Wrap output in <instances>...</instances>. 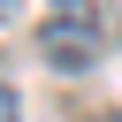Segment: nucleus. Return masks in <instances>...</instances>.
I'll return each instance as SVG.
<instances>
[{
  "instance_id": "nucleus-1",
  "label": "nucleus",
  "mask_w": 122,
  "mask_h": 122,
  "mask_svg": "<svg viewBox=\"0 0 122 122\" xmlns=\"http://www.w3.org/2000/svg\"><path fill=\"white\" fill-rule=\"evenodd\" d=\"M99 46H107V38H99V15H53V23L38 30V61H53V69H69V76L92 69Z\"/></svg>"
},
{
  "instance_id": "nucleus-4",
  "label": "nucleus",
  "mask_w": 122,
  "mask_h": 122,
  "mask_svg": "<svg viewBox=\"0 0 122 122\" xmlns=\"http://www.w3.org/2000/svg\"><path fill=\"white\" fill-rule=\"evenodd\" d=\"M53 8H76V0H53Z\"/></svg>"
},
{
  "instance_id": "nucleus-3",
  "label": "nucleus",
  "mask_w": 122,
  "mask_h": 122,
  "mask_svg": "<svg viewBox=\"0 0 122 122\" xmlns=\"http://www.w3.org/2000/svg\"><path fill=\"white\" fill-rule=\"evenodd\" d=\"M8 15H15V0H0V23H8Z\"/></svg>"
},
{
  "instance_id": "nucleus-2",
  "label": "nucleus",
  "mask_w": 122,
  "mask_h": 122,
  "mask_svg": "<svg viewBox=\"0 0 122 122\" xmlns=\"http://www.w3.org/2000/svg\"><path fill=\"white\" fill-rule=\"evenodd\" d=\"M0 122H15V92H8V84H0Z\"/></svg>"
}]
</instances>
